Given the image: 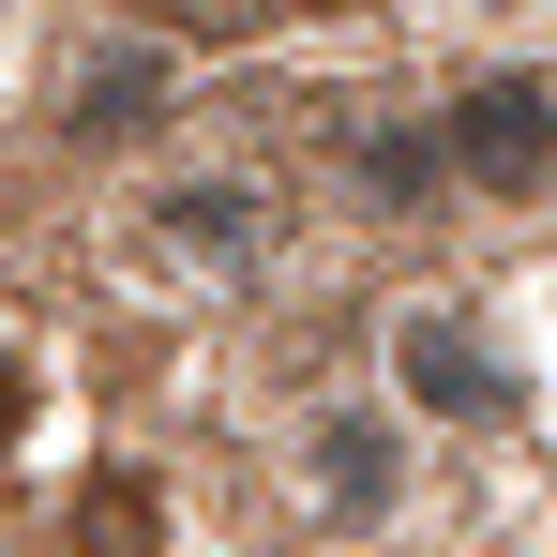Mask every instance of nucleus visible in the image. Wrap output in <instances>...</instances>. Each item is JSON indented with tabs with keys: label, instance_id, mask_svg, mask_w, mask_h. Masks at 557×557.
Returning a JSON list of instances; mask_svg holds the SVG:
<instances>
[{
	"label": "nucleus",
	"instance_id": "1",
	"mask_svg": "<svg viewBox=\"0 0 557 557\" xmlns=\"http://www.w3.org/2000/svg\"><path fill=\"white\" fill-rule=\"evenodd\" d=\"M453 166L497 196H543L557 182V91H528V76H482V91L453 106Z\"/></svg>",
	"mask_w": 557,
	"mask_h": 557
},
{
	"label": "nucleus",
	"instance_id": "2",
	"mask_svg": "<svg viewBox=\"0 0 557 557\" xmlns=\"http://www.w3.org/2000/svg\"><path fill=\"white\" fill-rule=\"evenodd\" d=\"M407 392H437L453 422H497V407H512V392H497V362L467 347L453 317H407Z\"/></svg>",
	"mask_w": 557,
	"mask_h": 557
},
{
	"label": "nucleus",
	"instance_id": "3",
	"mask_svg": "<svg viewBox=\"0 0 557 557\" xmlns=\"http://www.w3.org/2000/svg\"><path fill=\"white\" fill-rule=\"evenodd\" d=\"M151 106H166V46H121L91 91H76V136H136Z\"/></svg>",
	"mask_w": 557,
	"mask_h": 557
},
{
	"label": "nucleus",
	"instance_id": "4",
	"mask_svg": "<svg viewBox=\"0 0 557 557\" xmlns=\"http://www.w3.org/2000/svg\"><path fill=\"white\" fill-rule=\"evenodd\" d=\"M166 257H257V196H182L166 211Z\"/></svg>",
	"mask_w": 557,
	"mask_h": 557
},
{
	"label": "nucleus",
	"instance_id": "5",
	"mask_svg": "<svg viewBox=\"0 0 557 557\" xmlns=\"http://www.w3.org/2000/svg\"><path fill=\"white\" fill-rule=\"evenodd\" d=\"M437 166H453V136H422V121H407V136H362V182L376 196H437Z\"/></svg>",
	"mask_w": 557,
	"mask_h": 557
},
{
	"label": "nucleus",
	"instance_id": "6",
	"mask_svg": "<svg viewBox=\"0 0 557 557\" xmlns=\"http://www.w3.org/2000/svg\"><path fill=\"white\" fill-rule=\"evenodd\" d=\"M376 482H392V437L347 422V437H332V497H376Z\"/></svg>",
	"mask_w": 557,
	"mask_h": 557
},
{
	"label": "nucleus",
	"instance_id": "7",
	"mask_svg": "<svg viewBox=\"0 0 557 557\" xmlns=\"http://www.w3.org/2000/svg\"><path fill=\"white\" fill-rule=\"evenodd\" d=\"M91 543H151V497L136 482H91Z\"/></svg>",
	"mask_w": 557,
	"mask_h": 557
},
{
	"label": "nucleus",
	"instance_id": "8",
	"mask_svg": "<svg viewBox=\"0 0 557 557\" xmlns=\"http://www.w3.org/2000/svg\"><path fill=\"white\" fill-rule=\"evenodd\" d=\"M15 422H30V376H15V362H0V453H15Z\"/></svg>",
	"mask_w": 557,
	"mask_h": 557
},
{
	"label": "nucleus",
	"instance_id": "9",
	"mask_svg": "<svg viewBox=\"0 0 557 557\" xmlns=\"http://www.w3.org/2000/svg\"><path fill=\"white\" fill-rule=\"evenodd\" d=\"M301 15H362V0H301Z\"/></svg>",
	"mask_w": 557,
	"mask_h": 557
}]
</instances>
